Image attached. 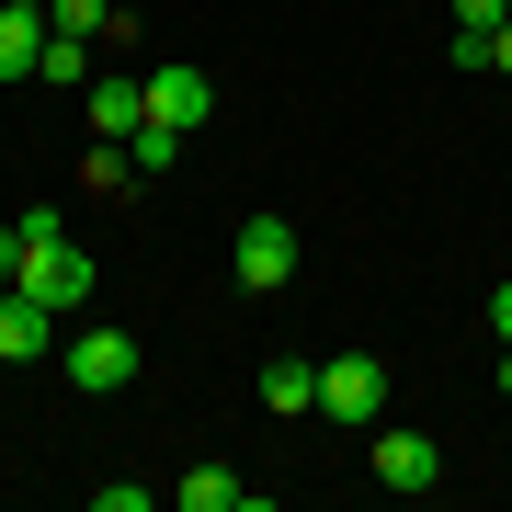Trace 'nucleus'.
<instances>
[{
  "mask_svg": "<svg viewBox=\"0 0 512 512\" xmlns=\"http://www.w3.org/2000/svg\"><path fill=\"white\" fill-rule=\"evenodd\" d=\"M12 285H23V296H46V308L69 319L80 296H92V251H80V239H57V217L35 205V217H23V262H12Z\"/></svg>",
  "mask_w": 512,
  "mask_h": 512,
  "instance_id": "nucleus-1",
  "label": "nucleus"
},
{
  "mask_svg": "<svg viewBox=\"0 0 512 512\" xmlns=\"http://www.w3.org/2000/svg\"><path fill=\"white\" fill-rule=\"evenodd\" d=\"M319 410L342 421V433H376V421H387V365H376V353H330V365H319Z\"/></svg>",
  "mask_w": 512,
  "mask_h": 512,
  "instance_id": "nucleus-2",
  "label": "nucleus"
},
{
  "mask_svg": "<svg viewBox=\"0 0 512 512\" xmlns=\"http://www.w3.org/2000/svg\"><path fill=\"white\" fill-rule=\"evenodd\" d=\"M296 285V217H239V296Z\"/></svg>",
  "mask_w": 512,
  "mask_h": 512,
  "instance_id": "nucleus-3",
  "label": "nucleus"
},
{
  "mask_svg": "<svg viewBox=\"0 0 512 512\" xmlns=\"http://www.w3.org/2000/svg\"><path fill=\"white\" fill-rule=\"evenodd\" d=\"M148 114H160V126H205V114H217V80L194 69V57H160V69H148Z\"/></svg>",
  "mask_w": 512,
  "mask_h": 512,
  "instance_id": "nucleus-4",
  "label": "nucleus"
},
{
  "mask_svg": "<svg viewBox=\"0 0 512 512\" xmlns=\"http://www.w3.org/2000/svg\"><path fill=\"white\" fill-rule=\"evenodd\" d=\"M126 376H137V330H80L69 342V387L103 399V387H126Z\"/></svg>",
  "mask_w": 512,
  "mask_h": 512,
  "instance_id": "nucleus-5",
  "label": "nucleus"
},
{
  "mask_svg": "<svg viewBox=\"0 0 512 512\" xmlns=\"http://www.w3.org/2000/svg\"><path fill=\"white\" fill-rule=\"evenodd\" d=\"M80 126H92V137H137V126H148V80L103 69L92 92H80Z\"/></svg>",
  "mask_w": 512,
  "mask_h": 512,
  "instance_id": "nucleus-6",
  "label": "nucleus"
},
{
  "mask_svg": "<svg viewBox=\"0 0 512 512\" xmlns=\"http://www.w3.org/2000/svg\"><path fill=\"white\" fill-rule=\"evenodd\" d=\"M376 478H387V490H433V478H444L433 433H399V421H376Z\"/></svg>",
  "mask_w": 512,
  "mask_h": 512,
  "instance_id": "nucleus-7",
  "label": "nucleus"
},
{
  "mask_svg": "<svg viewBox=\"0 0 512 512\" xmlns=\"http://www.w3.org/2000/svg\"><path fill=\"white\" fill-rule=\"evenodd\" d=\"M46 342H57V308H46V296H23V285H12V296H0V365H35Z\"/></svg>",
  "mask_w": 512,
  "mask_h": 512,
  "instance_id": "nucleus-8",
  "label": "nucleus"
},
{
  "mask_svg": "<svg viewBox=\"0 0 512 512\" xmlns=\"http://www.w3.org/2000/svg\"><path fill=\"white\" fill-rule=\"evenodd\" d=\"M35 80H46V92H92V35H57V23H46V57H35Z\"/></svg>",
  "mask_w": 512,
  "mask_h": 512,
  "instance_id": "nucleus-9",
  "label": "nucleus"
},
{
  "mask_svg": "<svg viewBox=\"0 0 512 512\" xmlns=\"http://www.w3.org/2000/svg\"><path fill=\"white\" fill-rule=\"evenodd\" d=\"M262 410H319V365H296V353H274V365H262Z\"/></svg>",
  "mask_w": 512,
  "mask_h": 512,
  "instance_id": "nucleus-10",
  "label": "nucleus"
},
{
  "mask_svg": "<svg viewBox=\"0 0 512 512\" xmlns=\"http://www.w3.org/2000/svg\"><path fill=\"white\" fill-rule=\"evenodd\" d=\"M171 501H183V512H239L251 490H239V467H183V478H171Z\"/></svg>",
  "mask_w": 512,
  "mask_h": 512,
  "instance_id": "nucleus-11",
  "label": "nucleus"
},
{
  "mask_svg": "<svg viewBox=\"0 0 512 512\" xmlns=\"http://www.w3.org/2000/svg\"><path fill=\"white\" fill-rule=\"evenodd\" d=\"M46 57V12H0V80H35Z\"/></svg>",
  "mask_w": 512,
  "mask_h": 512,
  "instance_id": "nucleus-12",
  "label": "nucleus"
},
{
  "mask_svg": "<svg viewBox=\"0 0 512 512\" xmlns=\"http://www.w3.org/2000/svg\"><path fill=\"white\" fill-rule=\"evenodd\" d=\"M126 160H137V183H160V171L183 160V126H160V114H148V126L126 137Z\"/></svg>",
  "mask_w": 512,
  "mask_h": 512,
  "instance_id": "nucleus-13",
  "label": "nucleus"
},
{
  "mask_svg": "<svg viewBox=\"0 0 512 512\" xmlns=\"http://www.w3.org/2000/svg\"><path fill=\"white\" fill-rule=\"evenodd\" d=\"M46 23H57V35H126L114 0H46Z\"/></svg>",
  "mask_w": 512,
  "mask_h": 512,
  "instance_id": "nucleus-14",
  "label": "nucleus"
},
{
  "mask_svg": "<svg viewBox=\"0 0 512 512\" xmlns=\"http://www.w3.org/2000/svg\"><path fill=\"white\" fill-rule=\"evenodd\" d=\"M456 35H501V0H456Z\"/></svg>",
  "mask_w": 512,
  "mask_h": 512,
  "instance_id": "nucleus-15",
  "label": "nucleus"
},
{
  "mask_svg": "<svg viewBox=\"0 0 512 512\" xmlns=\"http://www.w3.org/2000/svg\"><path fill=\"white\" fill-rule=\"evenodd\" d=\"M490 342H512V285H501V296H490Z\"/></svg>",
  "mask_w": 512,
  "mask_h": 512,
  "instance_id": "nucleus-16",
  "label": "nucleus"
},
{
  "mask_svg": "<svg viewBox=\"0 0 512 512\" xmlns=\"http://www.w3.org/2000/svg\"><path fill=\"white\" fill-rule=\"evenodd\" d=\"M12 262H23V217H12V228H0V274H12Z\"/></svg>",
  "mask_w": 512,
  "mask_h": 512,
  "instance_id": "nucleus-17",
  "label": "nucleus"
},
{
  "mask_svg": "<svg viewBox=\"0 0 512 512\" xmlns=\"http://www.w3.org/2000/svg\"><path fill=\"white\" fill-rule=\"evenodd\" d=\"M490 69H501V80H512V23H501V35H490Z\"/></svg>",
  "mask_w": 512,
  "mask_h": 512,
  "instance_id": "nucleus-18",
  "label": "nucleus"
},
{
  "mask_svg": "<svg viewBox=\"0 0 512 512\" xmlns=\"http://www.w3.org/2000/svg\"><path fill=\"white\" fill-rule=\"evenodd\" d=\"M501 399H512V342H501Z\"/></svg>",
  "mask_w": 512,
  "mask_h": 512,
  "instance_id": "nucleus-19",
  "label": "nucleus"
},
{
  "mask_svg": "<svg viewBox=\"0 0 512 512\" xmlns=\"http://www.w3.org/2000/svg\"><path fill=\"white\" fill-rule=\"evenodd\" d=\"M0 12H46V0H0Z\"/></svg>",
  "mask_w": 512,
  "mask_h": 512,
  "instance_id": "nucleus-20",
  "label": "nucleus"
},
{
  "mask_svg": "<svg viewBox=\"0 0 512 512\" xmlns=\"http://www.w3.org/2000/svg\"><path fill=\"white\" fill-rule=\"evenodd\" d=\"M0 296H12V274H0Z\"/></svg>",
  "mask_w": 512,
  "mask_h": 512,
  "instance_id": "nucleus-21",
  "label": "nucleus"
}]
</instances>
